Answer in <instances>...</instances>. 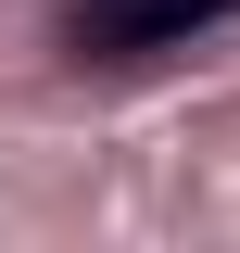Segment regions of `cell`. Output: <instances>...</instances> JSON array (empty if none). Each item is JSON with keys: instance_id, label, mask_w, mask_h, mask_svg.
<instances>
[{"instance_id": "cell-1", "label": "cell", "mask_w": 240, "mask_h": 253, "mask_svg": "<svg viewBox=\"0 0 240 253\" xmlns=\"http://www.w3.org/2000/svg\"><path fill=\"white\" fill-rule=\"evenodd\" d=\"M215 13H240V0H101L89 13V51H164V38L215 26Z\"/></svg>"}]
</instances>
